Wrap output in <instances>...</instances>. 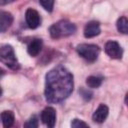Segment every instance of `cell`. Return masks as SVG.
Listing matches in <instances>:
<instances>
[{"label": "cell", "mask_w": 128, "mask_h": 128, "mask_svg": "<svg viewBox=\"0 0 128 128\" xmlns=\"http://www.w3.org/2000/svg\"><path fill=\"white\" fill-rule=\"evenodd\" d=\"M1 120H2V125L4 128H10L14 124V113L10 110L3 111L1 113Z\"/></svg>", "instance_id": "cell-12"}, {"label": "cell", "mask_w": 128, "mask_h": 128, "mask_svg": "<svg viewBox=\"0 0 128 128\" xmlns=\"http://www.w3.org/2000/svg\"><path fill=\"white\" fill-rule=\"evenodd\" d=\"M41 120L47 128H54L56 124V111L53 107H46L41 112Z\"/></svg>", "instance_id": "cell-6"}, {"label": "cell", "mask_w": 128, "mask_h": 128, "mask_svg": "<svg viewBox=\"0 0 128 128\" xmlns=\"http://www.w3.org/2000/svg\"><path fill=\"white\" fill-rule=\"evenodd\" d=\"M116 27H117V30L119 33L128 35V18L125 16L118 18L117 23H116Z\"/></svg>", "instance_id": "cell-13"}, {"label": "cell", "mask_w": 128, "mask_h": 128, "mask_svg": "<svg viewBox=\"0 0 128 128\" xmlns=\"http://www.w3.org/2000/svg\"><path fill=\"white\" fill-rule=\"evenodd\" d=\"M103 79L99 76H89L86 79V84L89 88H98L101 86Z\"/></svg>", "instance_id": "cell-14"}, {"label": "cell", "mask_w": 128, "mask_h": 128, "mask_svg": "<svg viewBox=\"0 0 128 128\" xmlns=\"http://www.w3.org/2000/svg\"><path fill=\"white\" fill-rule=\"evenodd\" d=\"M76 32L75 24L69 22L68 20H60L49 27V33L51 38L60 39L63 37H68Z\"/></svg>", "instance_id": "cell-2"}, {"label": "cell", "mask_w": 128, "mask_h": 128, "mask_svg": "<svg viewBox=\"0 0 128 128\" xmlns=\"http://www.w3.org/2000/svg\"><path fill=\"white\" fill-rule=\"evenodd\" d=\"M105 53L112 59H121L123 56V49L120 44L116 41H107L104 46Z\"/></svg>", "instance_id": "cell-5"}, {"label": "cell", "mask_w": 128, "mask_h": 128, "mask_svg": "<svg viewBox=\"0 0 128 128\" xmlns=\"http://www.w3.org/2000/svg\"><path fill=\"white\" fill-rule=\"evenodd\" d=\"M26 24L30 29H36L41 24V17L39 13L32 8H28L25 12Z\"/></svg>", "instance_id": "cell-7"}, {"label": "cell", "mask_w": 128, "mask_h": 128, "mask_svg": "<svg viewBox=\"0 0 128 128\" xmlns=\"http://www.w3.org/2000/svg\"><path fill=\"white\" fill-rule=\"evenodd\" d=\"M108 113H109L108 106L103 104V103H101L97 107V109L94 111V113L92 115V119L96 123H103L106 120V118L108 116Z\"/></svg>", "instance_id": "cell-9"}, {"label": "cell", "mask_w": 128, "mask_h": 128, "mask_svg": "<svg viewBox=\"0 0 128 128\" xmlns=\"http://www.w3.org/2000/svg\"><path fill=\"white\" fill-rule=\"evenodd\" d=\"M100 32V23L95 20L88 22L84 27V36L86 38H93L95 36H98Z\"/></svg>", "instance_id": "cell-8"}, {"label": "cell", "mask_w": 128, "mask_h": 128, "mask_svg": "<svg viewBox=\"0 0 128 128\" xmlns=\"http://www.w3.org/2000/svg\"><path fill=\"white\" fill-rule=\"evenodd\" d=\"M71 128H90V126L83 120L75 118L71 121Z\"/></svg>", "instance_id": "cell-16"}, {"label": "cell", "mask_w": 128, "mask_h": 128, "mask_svg": "<svg viewBox=\"0 0 128 128\" xmlns=\"http://www.w3.org/2000/svg\"><path fill=\"white\" fill-rule=\"evenodd\" d=\"M79 93L80 95L82 96V98L85 100V101H89L91 98H92V92L88 89H85V88H81L79 90Z\"/></svg>", "instance_id": "cell-18"}, {"label": "cell", "mask_w": 128, "mask_h": 128, "mask_svg": "<svg viewBox=\"0 0 128 128\" xmlns=\"http://www.w3.org/2000/svg\"><path fill=\"white\" fill-rule=\"evenodd\" d=\"M124 100H125V104L128 106V92L126 93V95H125V99H124Z\"/></svg>", "instance_id": "cell-19"}, {"label": "cell", "mask_w": 128, "mask_h": 128, "mask_svg": "<svg viewBox=\"0 0 128 128\" xmlns=\"http://www.w3.org/2000/svg\"><path fill=\"white\" fill-rule=\"evenodd\" d=\"M54 3H55V2H54L53 0H45V1L41 0V1H39V4H40L46 11H48V12H52V11H53Z\"/></svg>", "instance_id": "cell-17"}, {"label": "cell", "mask_w": 128, "mask_h": 128, "mask_svg": "<svg viewBox=\"0 0 128 128\" xmlns=\"http://www.w3.org/2000/svg\"><path fill=\"white\" fill-rule=\"evenodd\" d=\"M13 23V16L10 12L1 11L0 12V31L5 32Z\"/></svg>", "instance_id": "cell-10"}, {"label": "cell", "mask_w": 128, "mask_h": 128, "mask_svg": "<svg viewBox=\"0 0 128 128\" xmlns=\"http://www.w3.org/2000/svg\"><path fill=\"white\" fill-rule=\"evenodd\" d=\"M72 73L62 65L51 69L45 76L44 95L48 103H59L65 100L73 91Z\"/></svg>", "instance_id": "cell-1"}, {"label": "cell", "mask_w": 128, "mask_h": 128, "mask_svg": "<svg viewBox=\"0 0 128 128\" xmlns=\"http://www.w3.org/2000/svg\"><path fill=\"white\" fill-rule=\"evenodd\" d=\"M0 59L1 61L10 69L18 70L20 68V64L16 58L14 49L11 45L5 44L2 45L0 48Z\"/></svg>", "instance_id": "cell-3"}, {"label": "cell", "mask_w": 128, "mask_h": 128, "mask_svg": "<svg viewBox=\"0 0 128 128\" xmlns=\"http://www.w3.org/2000/svg\"><path fill=\"white\" fill-rule=\"evenodd\" d=\"M77 53L86 61L88 62H95L99 56L100 53V48L98 45L95 44H79L76 47Z\"/></svg>", "instance_id": "cell-4"}, {"label": "cell", "mask_w": 128, "mask_h": 128, "mask_svg": "<svg viewBox=\"0 0 128 128\" xmlns=\"http://www.w3.org/2000/svg\"><path fill=\"white\" fill-rule=\"evenodd\" d=\"M39 125V120L36 115H32L28 120L25 121L23 128H38Z\"/></svg>", "instance_id": "cell-15"}, {"label": "cell", "mask_w": 128, "mask_h": 128, "mask_svg": "<svg viewBox=\"0 0 128 128\" xmlns=\"http://www.w3.org/2000/svg\"><path fill=\"white\" fill-rule=\"evenodd\" d=\"M42 46H43L42 40L41 39H38V38H35V39H33L28 44V46H27V52H28V54L30 56L36 57L40 53V51L42 49Z\"/></svg>", "instance_id": "cell-11"}]
</instances>
